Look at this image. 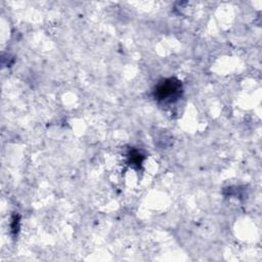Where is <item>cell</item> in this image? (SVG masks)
I'll list each match as a JSON object with an SVG mask.
<instances>
[{
    "instance_id": "1",
    "label": "cell",
    "mask_w": 262,
    "mask_h": 262,
    "mask_svg": "<svg viewBox=\"0 0 262 262\" xmlns=\"http://www.w3.org/2000/svg\"><path fill=\"white\" fill-rule=\"evenodd\" d=\"M180 88H181V84L179 83V81H176L174 79H169L159 84V86L157 87L156 93L159 99H163V100L171 99V97H175L178 94Z\"/></svg>"
}]
</instances>
